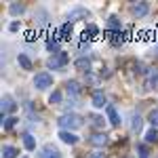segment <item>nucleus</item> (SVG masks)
<instances>
[{
  "instance_id": "obj_1",
  "label": "nucleus",
  "mask_w": 158,
  "mask_h": 158,
  "mask_svg": "<svg viewBox=\"0 0 158 158\" xmlns=\"http://www.w3.org/2000/svg\"><path fill=\"white\" fill-rule=\"evenodd\" d=\"M57 122H59V127L63 131H74V129H80L82 127V118L78 114H63Z\"/></svg>"
},
{
  "instance_id": "obj_2",
  "label": "nucleus",
  "mask_w": 158,
  "mask_h": 158,
  "mask_svg": "<svg viewBox=\"0 0 158 158\" xmlns=\"http://www.w3.org/2000/svg\"><path fill=\"white\" fill-rule=\"evenodd\" d=\"M70 61V57H68V53H63V51H59V53H55V55H51L49 57V68L51 70H61L65 63Z\"/></svg>"
},
{
  "instance_id": "obj_3",
  "label": "nucleus",
  "mask_w": 158,
  "mask_h": 158,
  "mask_svg": "<svg viewBox=\"0 0 158 158\" xmlns=\"http://www.w3.org/2000/svg\"><path fill=\"white\" fill-rule=\"evenodd\" d=\"M53 85V76L47 72L42 74H36V78H34V86H36L38 91H44V89H49V86Z\"/></svg>"
},
{
  "instance_id": "obj_4",
  "label": "nucleus",
  "mask_w": 158,
  "mask_h": 158,
  "mask_svg": "<svg viewBox=\"0 0 158 158\" xmlns=\"http://www.w3.org/2000/svg\"><path fill=\"white\" fill-rule=\"evenodd\" d=\"M38 158H61V154H59V150L53 146V143H47V146L40 150Z\"/></svg>"
},
{
  "instance_id": "obj_5",
  "label": "nucleus",
  "mask_w": 158,
  "mask_h": 158,
  "mask_svg": "<svg viewBox=\"0 0 158 158\" xmlns=\"http://www.w3.org/2000/svg\"><path fill=\"white\" fill-rule=\"evenodd\" d=\"M15 110H17V103L13 101V97H11V95H4V97H2L0 112H2V114H11V112H15Z\"/></svg>"
},
{
  "instance_id": "obj_6",
  "label": "nucleus",
  "mask_w": 158,
  "mask_h": 158,
  "mask_svg": "<svg viewBox=\"0 0 158 158\" xmlns=\"http://www.w3.org/2000/svg\"><path fill=\"white\" fill-rule=\"evenodd\" d=\"M148 11H150L148 2H135L133 6H131V13H133L135 17H143V15H148Z\"/></svg>"
},
{
  "instance_id": "obj_7",
  "label": "nucleus",
  "mask_w": 158,
  "mask_h": 158,
  "mask_svg": "<svg viewBox=\"0 0 158 158\" xmlns=\"http://www.w3.org/2000/svg\"><path fill=\"white\" fill-rule=\"evenodd\" d=\"M89 143H93V146H106L108 143V135L106 133H95L89 137Z\"/></svg>"
},
{
  "instance_id": "obj_8",
  "label": "nucleus",
  "mask_w": 158,
  "mask_h": 158,
  "mask_svg": "<svg viewBox=\"0 0 158 158\" xmlns=\"http://www.w3.org/2000/svg\"><path fill=\"white\" fill-rule=\"evenodd\" d=\"M99 34V27L95 23H89L85 27V32H82V40H91V38H95Z\"/></svg>"
},
{
  "instance_id": "obj_9",
  "label": "nucleus",
  "mask_w": 158,
  "mask_h": 158,
  "mask_svg": "<svg viewBox=\"0 0 158 158\" xmlns=\"http://www.w3.org/2000/svg\"><path fill=\"white\" fill-rule=\"evenodd\" d=\"M93 106L95 108H108V103H106V95H103V91H95L93 93Z\"/></svg>"
},
{
  "instance_id": "obj_10",
  "label": "nucleus",
  "mask_w": 158,
  "mask_h": 158,
  "mask_svg": "<svg viewBox=\"0 0 158 158\" xmlns=\"http://www.w3.org/2000/svg\"><path fill=\"white\" fill-rule=\"evenodd\" d=\"M59 139L63 141V143H70V146L78 143V137H76L74 133H70V131H61V133H59Z\"/></svg>"
},
{
  "instance_id": "obj_11",
  "label": "nucleus",
  "mask_w": 158,
  "mask_h": 158,
  "mask_svg": "<svg viewBox=\"0 0 158 158\" xmlns=\"http://www.w3.org/2000/svg\"><path fill=\"white\" fill-rule=\"evenodd\" d=\"M106 112H108V118H110V122H112L114 127H118V124H120V116H118L116 108H114V106H108V108H106Z\"/></svg>"
},
{
  "instance_id": "obj_12",
  "label": "nucleus",
  "mask_w": 158,
  "mask_h": 158,
  "mask_svg": "<svg viewBox=\"0 0 158 158\" xmlns=\"http://www.w3.org/2000/svg\"><path fill=\"white\" fill-rule=\"evenodd\" d=\"M78 17H89V11H86V9H74L72 13H70V15H68V19H70V23H72V21H76V19H78Z\"/></svg>"
},
{
  "instance_id": "obj_13",
  "label": "nucleus",
  "mask_w": 158,
  "mask_h": 158,
  "mask_svg": "<svg viewBox=\"0 0 158 158\" xmlns=\"http://www.w3.org/2000/svg\"><path fill=\"white\" fill-rule=\"evenodd\" d=\"M59 34H61V40H70V38H72V23H70V21H65V23L61 25Z\"/></svg>"
},
{
  "instance_id": "obj_14",
  "label": "nucleus",
  "mask_w": 158,
  "mask_h": 158,
  "mask_svg": "<svg viewBox=\"0 0 158 158\" xmlns=\"http://www.w3.org/2000/svg\"><path fill=\"white\" fill-rule=\"evenodd\" d=\"M76 68L82 70V72H89V70H91V59H89V57H80V59H76Z\"/></svg>"
},
{
  "instance_id": "obj_15",
  "label": "nucleus",
  "mask_w": 158,
  "mask_h": 158,
  "mask_svg": "<svg viewBox=\"0 0 158 158\" xmlns=\"http://www.w3.org/2000/svg\"><path fill=\"white\" fill-rule=\"evenodd\" d=\"M65 89H68V93L74 95V97H78V95H80V85H78L76 80H70V82L65 85Z\"/></svg>"
},
{
  "instance_id": "obj_16",
  "label": "nucleus",
  "mask_w": 158,
  "mask_h": 158,
  "mask_svg": "<svg viewBox=\"0 0 158 158\" xmlns=\"http://www.w3.org/2000/svg\"><path fill=\"white\" fill-rule=\"evenodd\" d=\"M108 30L110 32H120V19L112 15V17L108 19Z\"/></svg>"
},
{
  "instance_id": "obj_17",
  "label": "nucleus",
  "mask_w": 158,
  "mask_h": 158,
  "mask_svg": "<svg viewBox=\"0 0 158 158\" xmlns=\"http://www.w3.org/2000/svg\"><path fill=\"white\" fill-rule=\"evenodd\" d=\"M124 40H127V38L122 36L120 32H110V42H112L114 47H118V44H122Z\"/></svg>"
},
{
  "instance_id": "obj_18",
  "label": "nucleus",
  "mask_w": 158,
  "mask_h": 158,
  "mask_svg": "<svg viewBox=\"0 0 158 158\" xmlns=\"http://www.w3.org/2000/svg\"><path fill=\"white\" fill-rule=\"evenodd\" d=\"M17 154H19L17 148H13V146H4L2 148V158H15Z\"/></svg>"
},
{
  "instance_id": "obj_19",
  "label": "nucleus",
  "mask_w": 158,
  "mask_h": 158,
  "mask_svg": "<svg viewBox=\"0 0 158 158\" xmlns=\"http://www.w3.org/2000/svg\"><path fill=\"white\" fill-rule=\"evenodd\" d=\"M17 61H19V65H21L23 70H32V61H30V57H27V55H23V53H21V55L17 57Z\"/></svg>"
},
{
  "instance_id": "obj_20",
  "label": "nucleus",
  "mask_w": 158,
  "mask_h": 158,
  "mask_svg": "<svg viewBox=\"0 0 158 158\" xmlns=\"http://www.w3.org/2000/svg\"><path fill=\"white\" fill-rule=\"evenodd\" d=\"M47 49L49 51H55V53H59V38H55V36H49V40H47Z\"/></svg>"
},
{
  "instance_id": "obj_21",
  "label": "nucleus",
  "mask_w": 158,
  "mask_h": 158,
  "mask_svg": "<svg viewBox=\"0 0 158 158\" xmlns=\"http://www.w3.org/2000/svg\"><path fill=\"white\" fill-rule=\"evenodd\" d=\"M23 146L27 148V150H34V148H36V141H34V137H32L30 133L23 135Z\"/></svg>"
},
{
  "instance_id": "obj_22",
  "label": "nucleus",
  "mask_w": 158,
  "mask_h": 158,
  "mask_svg": "<svg viewBox=\"0 0 158 158\" xmlns=\"http://www.w3.org/2000/svg\"><path fill=\"white\" fill-rule=\"evenodd\" d=\"M17 120H19V118H15V116H9V118H4V124H2V127H4V131H11L13 127L17 124Z\"/></svg>"
},
{
  "instance_id": "obj_23",
  "label": "nucleus",
  "mask_w": 158,
  "mask_h": 158,
  "mask_svg": "<svg viewBox=\"0 0 158 158\" xmlns=\"http://www.w3.org/2000/svg\"><path fill=\"white\" fill-rule=\"evenodd\" d=\"M146 141L148 143H154V141H158V131L156 129H150L146 133Z\"/></svg>"
},
{
  "instance_id": "obj_24",
  "label": "nucleus",
  "mask_w": 158,
  "mask_h": 158,
  "mask_svg": "<svg viewBox=\"0 0 158 158\" xmlns=\"http://www.w3.org/2000/svg\"><path fill=\"white\" fill-rule=\"evenodd\" d=\"M148 120H150V124H152V129H156L158 127V110H152V112H150Z\"/></svg>"
},
{
  "instance_id": "obj_25",
  "label": "nucleus",
  "mask_w": 158,
  "mask_h": 158,
  "mask_svg": "<svg viewBox=\"0 0 158 158\" xmlns=\"http://www.w3.org/2000/svg\"><path fill=\"white\" fill-rule=\"evenodd\" d=\"M23 11H25L23 4H17V2H15V4H11V15H21Z\"/></svg>"
},
{
  "instance_id": "obj_26",
  "label": "nucleus",
  "mask_w": 158,
  "mask_h": 158,
  "mask_svg": "<svg viewBox=\"0 0 158 158\" xmlns=\"http://www.w3.org/2000/svg\"><path fill=\"white\" fill-rule=\"evenodd\" d=\"M49 101H51V103H55V106L61 103V93H59V91H53V93H51V97H49Z\"/></svg>"
},
{
  "instance_id": "obj_27",
  "label": "nucleus",
  "mask_w": 158,
  "mask_h": 158,
  "mask_svg": "<svg viewBox=\"0 0 158 158\" xmlns=\"http://www.w3.org/2000/svg\"><path fill=\"white\" fill-rule=\"evenodd\" d=\"M148 85H150V89H158V72H154L152 76H150Z\"/></svg>"
},
{
  "instance_id": "obj_28",
  "label": "nucleus",
  "mask_w": 158,
  "mask_h": 158,
  "mask_svg": "<svg viewBox=\"0 0 158 158\" xmlns=\"http://www.w3.org/2000/svg\"><path fill=\"white\" fill-rule=\"evenodd\" d=\"M131 129H133V131H139V129H141V118H139L137 114L133 116V122H131Z\"/></svg>"
},
{
  "instance_id": "obj_29",
  "label": "nucleus",
  "mask_w": 158,
  "mask_h": 158,
  "mask_svg": "<svg viewBox=\"0 0 158 158\" xmlns=\"http://www.w3.org/2000/svg\"><path fill=\"white\" fill-rule=\"evenodd\" d=\"M148 154H150L148 148L146 146H139V158H148Z\"/></svg>"
},
{
  "instance_id": "obj_30",
  "label": "nucleus",
  "mask_w": 158,
  "mask_h": 158,
  "mask_svg": "<svg viewBox=\"0 0 158 158\" xmlns=\"http://www.w3.org/2000/svg\"><path fill=\"white\" fill-rule=\"evenodd\" d=\"M91 120H93V124H95V127H101V124H103V118H99V116H93Z\"/></svg>"
},
{
  "instance_id": "obj_31",
  "label": "nucleus",
  "mask_w": 158,
  "mask_h": 158,
  "mask_svg": "<svg viewBox=\"0 0 158 158\" xmlns=\"http://www.w3.org/2000/svg\"><path fill=\"white\" fill-rule=\"evenodd\" d=\"M9 30H11V32H17V30H19V23H17V21H13V23L9 25Z\"/></svg>"
},
{
  "instance_id": "obj_32",
  "label": "nucleus",
  "mask_w": 158,
  "mask_h": 158,
  "mask_svg": "<svg viewBox=\"0 0 158 158\" xmlns=\"http://www.w3.org/2000/svg\"><path fill=\"white\" fill-rule=\"evenodd\" d=\"M89 49V40H82V42H80V51H86Z\"/></svg>"
},
{
  "instance_id": "obj_33",
  "label": "nucleus",
  "mask_w": 158,
  "mask_h": 158,
  "mask_svg": "<svg viewBox=\"0 0 158 158\" xmlns=\"http://www.w3.org/2000/svg\"><path fill=\"white\" fill-rule=\"evenodd\" d=\"M91 158H106L103 152H95V154H91Z\"/></svg>"
},
{
  "instance_id": "obj_34",
  "label": "nucleus",
  "mask_w": 158,
  "mask_h": 158,
  "mask_svg": "<svg viewBox=\"0 0 158 158\" xmlns=\"http://www.w3.org/2000/svg\"><path fill=\"white\" fill-rule=\"evenodd\" d=\"M23 158H27V156H23Z\"/></svg>"
}]
</instances>
